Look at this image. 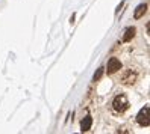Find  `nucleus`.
Returning a JSON list of instances; mask_svg holds the SVG:
<instances>
[{"label":"nucleus","mask_w":150,"mask_h":134,"mask_svg":"<svg viewBox=\"0 0 150 134\" xmlns=\"http://www.w3.org/2000/svg\"><path fill=\"white\" fill-rule=\"evenodd\" d=\"M135 27H129V29H126V32H125V36H123V41L125 42H129L132 38L135 36Z\"/></svg>","instance_id":"obj_7"},{"label":"nucleus","mask_w":150,"mask_h":134,"mask_svg":"<svg viewBox=\"0 0 150 134\" xmlns=\"http://www.w3.org/2000/svg\"><path fill=\"white\" fill-rule=\"evenodd\" d=\"M135 82H137V73L132 69H127L126 73L121 75V83L126 84V86H132Z\"/></svg>","instance_id":"obj_3"},{"label":"nucleus","mask_w":150,"mask_h":134,"mask_svg":"<svg viewBox=\"0 0 150 134\" xmlns=\"http://www.w3.org/2000/svg\"><path fill=\"white\" fill-rule=\"evenodd\" d=\"M137 122L141 127H149V124H150V109L149 107H144V109L139 110V113L137 114Z\"/></svg>","instance_id":"obj_2"},{"label":"nucleus","mask_w":150,"mask_h":134,"mask_svg":"<svg viewBox=\"0 0 150 134\" xmlns=\"http://www.w3.org/2000/svg\"><path fill=\"white\" fill-rule=\"evenodd\" d=\"M146 12H147V5H146V3H143V5H139V6L137 8V9H135V14H134V17H135V18L138 20V18H141V17H143Z\"/></svg>","instance_id":"obj_6"},{"label":"nucleus","mask_w":150,"mask_h":134,"mask_svg":"<svg viewBox=\"0 0 150 134\" xmlns=\"http://www.w3.org/2000/svg\"><path fill=\"white\" fill-rule=\"evenodd\" d=\"M120 69H121V62L117 57H111L109 62H108V68H106L108 74H114V73H117V71H120Z\"/></svg>","instance_id":"obj_4"},{"label":"nucleus","mask_w":150,"mask_h":134,"mask_svg":"<svg viewBox=\"0 0 150 134\" xmlns=\"http://www.w3.org/2000/svg\"><path fill=\"white\" fill-rule=\"evenodd\" d=\"M91 124H93L91 116H86V118H83V121L81 122V130H82V133H85V131L90 130V128H91Z\"/></svg>","instance_id":"obj_5"},{"label":"nucleus","mask_w":150,"mask_h":134,"mask_svg":"<svg viewBox=\"0 0 150 134\" xmlns=\"http://www.w3.org/2000/svg\"><path fill=\"white\" fill-rule=\"evenodd\" d=\"M112 109H114V112H117V113H125L129 109V101H127L126 95H117L115 98H114Z\"/></svg>","instance_id":"obj_1"},{"label":"nucleus","mask_w":150,"mask_h":134,"mask_svg":"<svg viewBox=\"0 0 150 134\" xmlns=\"http://www.w3.org/2000/svg\"><path fill=\"white\" fill-rule=\"evenodd\" d=\"M102 74H103V68H100V69L94 74V82H96V80H99V78L102 77Z\"/></svg>","instance_id":"obj_8"}]
</instances>
